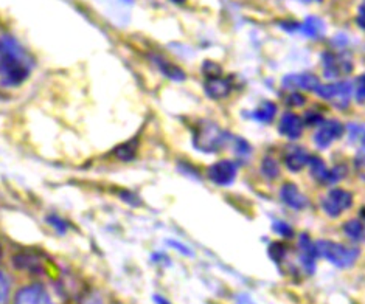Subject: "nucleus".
Returning <instances> with one entry per match:
<instances>
[{"label": "nucleus", "mask_w": 365, "mask_h": 304, "mask_svg": "<svg viewBox=\"0 0 365 304\" xmlns=\"http://www.w3.org/2000/svg\"><path fill=\"white\" fill-rule=\"evenodd\" d=\"M33 72V59L20 42L11 36H0V81L3 86L17 87Z\"/></svg>", "instance_id": "1"}, {"label": "nucleus", "mask_w": 365, "mask_h": 304, "mask_svg": "<svg viewBox=\"0 0 365 304\" xmlns=\"http://www.w3.org/2000/svg\"><path fill=\"white\" fill-rule=\"evenodd\" d=\"M315 250L320 256H324L329 263L341 268L352 267L356 259L359 258V250L348 249L345 245L331 241H317L315 243Z\"/></svg>", "instance_id": "2"}, {"label": "nucleus", "mask_w": 365, "mask_h": 304, "mask_svg": "<svg viewBox=\"0 0 365 304\" xmlns=\"http://www.w3.org/2000/svg\"><path fill=\"white\" fill-rule=\"evenodd\" d=\"M226 141V133L213 123H203L194 136V146L203 152H215Z\"/></svg>", "instance_id": "3"}, {"label": "nucleus", "mask_w": 365, "mask_h": 304, "mask_svg": "<svg viewBox=\"0 0 365 304\" xmlns=\"http://www.w3.org/2000/svg\"><path fill=\"white\" fill-rule=\"evenodd\" d=\"M353 205V196L345 189L336 188L331 189L322 201V208L331 217H338L343 211L348 210Z\"/></svg>", "instance_id": "4"}, {"label": "nucleus", "mask_w": 365, "mask_h": 304, "mask_svg": "<svg viewBox=\"0 0 365 304\" xmlns=\"http://www.w3.org/2000/svg\"><path fill=\"white\" fill-rule=\"evenodd\" d=\"M353 70V61L345 53H325L324 55V72L327 78H339L341 75H347Z\"/></svg>", "instance_id": "5"}, {"label": "nucleus", "mask_w": 365, "mask_h": 304, "mask_svg": "<svg viewBox=\"0 0 365 304\" xmlns=\"http://www.w3.org/2000/svg\"><path fill=\"white\" fill-rule=\"evenodd\" d=\"M315 94L322 98H325V100H331L334 103H338V106H341V103H343V106H347L350 95L353 94V86L348 81L328 84V86L320 84L317 90H315Z\"/></svg>", "instance_id": "6"}, {"label": "nucleus", "mask_w": 365, "mask_h": 304, "mask_svg": "<svg viewBox=\"0 0 365 304\" xmlns=\"http://www.w3.org/2000/svg\"><path fill=\"white\" fill-rule=\"evenodd\" d=\"M14 304H56L44 286L30 284L20 289Z\"/></svg>", "instance_id": "7"}, {"label": "nucleus", "mask_w": 365, "mask_h": 304, "mask_svg": "<svg viewBox=\"0 0 365 304\" xmlns=\"http://www.w3.org/2000/svg\"><path fill=\"white\" fill-rule=\"evenodd\" d=\"M236 173H238V168L234 161L230 160H221L208 168L210 180L222 187L231 185L236 178Z\"/></svg>", "instance_id": "8"}, {"label": "nucleus", "mask_w": 365, "mask_h": 304, "mask_svg": "<svg viewBox=\"0 0 365 304\" xmlns=\"http://www.w3.org/2000/svg\"><path fill=\"white\" fill-rule=\"evenodd\" d=\"M343 126L342 123L336 122V120H329V122L320 124L319 129L314 133V141L319 147H328L329 145L342 137Z\"/></svg>", "instance_id": "9"}, {"label": "nucleus", "mask_w": 365, "mask_h": 304, "mask_svg": "<svg viewBox=\"0 0 365 304\" xmlns=\"http://www.w3.org/2000/svg\"><path fill=\"white\" fill-rule=\"evenodd\" d=\"M319 254L317 250H315V244L308 238V235H301L299 239V259L308 275H313L315 272V258Z\"/></svg>", "instance_id": "10"}, {"label": "nucleus", "mask_w": 365, "mask_h": 304, "mask_svg": "<svg viewBox=\"0 0 365 304\" xmlns=\"http://www.w3.org/2000/svg\"><path fill=\"white\" fill-rule=\"evenodd\" d=\"M308 165L311 168V174L314 175V179H317L322 183H334L342 179L341 168L328 169L324 164V160H320L319 157H310Z\"/></svg>", "instance_id": "11"}, {"label": "nucleus", "mask_w": 365, "mask_h": 304, "mask_svg": "<svg viewBox=\"0 0 365 304\" xmlns=\"http://www.w3.org/2000/svg\"><path fill=\"white\" fill-rule=\"evenodd\" d=\"M280 196H282V201L294 210H303L308 205V199L300 193V189L294 185V183H285L280 191Z\"/></svg>", "instance_id": "12"}, {"label": "nucleus", "mask_w": 365, "mask_h": 304, "mask_svg": "<svg viewBox=\"0 0 365 304\" xmlns=\"http://www.w3.org/2000/svg\"><path fill=\"white\" fill-rule=\"evenodd\" d=\"M283 86L287 89H303V90L315 92L320 86V81H319V78H315L314 75H308V73L291 75V76L285 78Z\"/></svg>", "instance_id": "13"}, {"label": "nucleus", "mask_w": 365, "mask_h": 304, "mask_svg": "<svg viewBox=\"0 0 365 304\" xmlns=\"http://www.w3.org/2000/svg\"><path fill=\"white\" fill-rule=\"evenodd\" d=\"M301 131H303V122L296 115V114H285L280 120V132L286 136L287 138L296 140L301 136Z\"/></svg>", "instance_id": "14"}, {"label": "nucleus", "mask_w": 365, "mask_h": 304, "mask_svg": "<svg viewBox=\"0 0 365 304\" xmlns=\"http://www.w3.org/2000/svg\"><path fill=\"white\" fill-rule=\"evenodd\" d=\"M230 81L224 80L220 75L207 76L206 81V92L212 98H224L230 94Z\"/></svg>", "instance_id": "15"}, {"label": "nucleus", "mask_w": 365, "mask_h": 304, "mask_svg": "<svg viewBox=\"0 0 365 304\" xmlns=\"http://www.w3.org/2000/svg\"><path fill=\"white\" fill-rule=\"evenodd\" d=\"M310 157H311V155L308 154V151L303 150V147H294L292 151L286 154L285 161H286L287 169H291V171L297 173V171H300L301 168L308 165Z\"/></svg>", "instance_id": "16"}, {"label": "nucleus", "mask_w": 365, "mask_h": 304, "mask_svg": "<svg viewBox=\"0 0 365 304\" xmlns=\"http://www.w3.org/2000/svg\"><path fill=\"white\" fill-rule=\"evenodd\" d=\"M299 28L301 30V33H303L308 38H319L325 31V24L322 19L315 17V16H310L305 19L303 24L299 25Z\"/></svg>", "instance_id": "17"}, {"label": "nucleus", "mask_w": 365, "mask_h": 304, "mask_svg": "<svg viewBox=\"0 0 365 304\" xmlns=\"http://www.w3.org/2000/svg\"><path fill=\"white\" fill-rule=\"evenodd\" d=\"M275 114H277V106L271 101H266L259 106L254 114H252V118L258 120V122L262 123H269L272 122L273 117H275Z\"/></svg>", "instance_id": "18"}, {"label": "nucleus", "mask_w": 365, "mask_h": 304, "mask_svg": "<svg viewBox=\"0 0 365 304\" xmlns=\"http://www.w3.org/2000/svg\"><path fill=\"white\" fill-rule=\"evenodd\" d=\"M343 231H345V235L355 243H361L364 239L362 222L357 221V219H352V221H348L343 225Z\"/></svg>", "instance_id": "19"}, {"label": "nucleus", "mask_w": 365, "mask_h": 304, "mask_svg": "<svg viewBox=\"0 0 365 304\" xmlns=\"http://www.w3.org/2000/svg\"><path fill=\"white\" fill-rule=\"evenodd\" d=\"M159 64H160V68L164 70V73L168 76V78H171V80H176V81H182L185 78V75H184V72H182L180 68H178L176 66H173V64H168V62H164V61H159Z\"/></svg>", "instance_id": "20"}, {"label": "nucleus", "mask_w": 365, "mask_h": 304, "mask_svg": "<svg viewBox=\"0 0 365 304\" xmlns=\"http://www.w3.org/2000/svg\"><path fill=\"white\" fill-rule=\"evenodd\" d=\"M262 173H263L268 179H275L277 175H278V173H280L278 164H277V161L273 160V159L266 157V159L263 160V165H262Z\"/></svg>", "instance_id": "21"}, {"label": "nucleus", "mask_w": 365, "mask_h": 304, "mask_svg": "<svg viewBox=\"0 0 365 304\" xmlns=\"http://www.w3.org/2000/svg\"><path fill=\"white\" fill-rule=\"evenodd\" d=\"M136 151H137V143H136V141H132V143H126V145L118 147L117 155L122 160H131L136 155Z\"/></svg>", "instance_id": "22"}, {"label": "nucleus", "mask_w": 365, "mask_h": 304, "mask_svg": "<svg viewBox=\"0 0 365 304\" xmlns=\"http://www.w3.org/2000/svg\"><path fill=\"white\" fill-rule=\"evenodd\" d=\"M10 296V280L3 272H0V304L8 303Z\"/></svg>", "instance_id": "23"}, {"label": "nucleus", "mask_w": 365, "mask_h": 304, "mask_svg": "<svg viewBox=\"0 0 365 304\" xmlns=\"http://www.w3.org/2000/svg\"><path fill=\"white\" fill-rule=\"evenodd\" d=\"M273 231H275L277 235L283 236V238L292 236V229L287 224H285V222H275V224H273Z\"/></svg>", "instance_id": "24"}, {"label": "nucleus", "mask_w": 365, "mask_h": 304, "mask_svg": "<svg viewBox=\"0 0 365 304\" xmlns=\"http://www.w3.org/2000/svg\"><path fill=\"white\" fill-rule=\"evenodd\" d=\"M48 222H50L52 225H53V229H56L58 231H61V233H64V231H67V224H66V221L64 219H61L59 216H50L48 217Z\"/></svg>", "instance_id": "25"}, {"label": "nucleus", "mask_w": 365, "mask_h": 304, "mask_svg": "<svg viewBox=\"0 0 365 304\" xmlns=\"http://www.w3.org/2000/svg\"><path fill=\"white\" fill-rule=\"evenodd\" d=\"M81 304H103V300H101V296L98 295L96 292H90V294H87L86 296H84Z\"/></svg>", "instance_id": "26"}, {"label": "nucleus", "mask_w": 365, "mask_h": 304, "mask_svg": "<svg viewBox=\"0 0 365 304\" xmlns=\"http://www.w3.org/2000/svg\"><path fill=\"white\" fill-rule=\"evenodd\" d=\"M357 89H356V98H357V101L359 103H362V92H364V82H362V76H359V80H357Z\"/></svg>", "instance_id": "27"}, {"label": "nucleus", "mask_w": 365, "mask_h": 304, "mask_svg": "<svg viewBox=\"0 0 365 304\" xmlns=\"http://www.w3.org/2000/svg\"><path fill=\"white\" fill-rule=\"evenodd\" d=\"M154 301H156V304H170L168 303V300H165L164 296H160V295H154Z\"/></svg>", "instance_id": "28"}, {"label": "nucleus", "mask_w": 365, "mask_h": 304, "mask_svg": "<svg viewBox=\"0 0 365 304\" xmlns=\"http://www.w3.org/2000/svg\"><path fill=\"white\" fill-rule=\"evenodd\" d=\"M303 3H313V2H322V0H300Z\"/></svg>", "instance_id": "29"}]
</instances>
